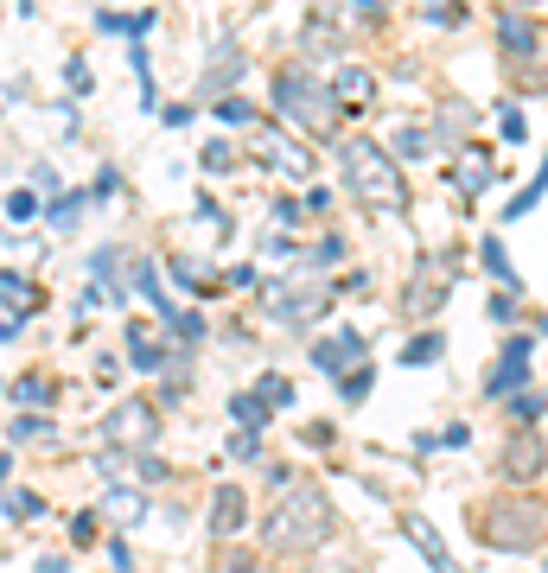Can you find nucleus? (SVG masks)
I'll return each mask as SVG.
<instances>
[{"label": "nucleus", "mask_w": 548, "mask_h": 573, "mask_svg": "<svg viewBox=\"0 0 548 573\" xmlns=\"http://www.w3.org/2000/svg\"><path fill=\"white\" fill-rule=\"evenodd\" d=\"M338 166H345V185H351L357 204H370V211H383V217L408 211V172L396 166V153H389L383 141L345 134V141H338Z\"/></svg>", "instance_id": "nucleus-1"}, {"label": "nucleus", "mask_w": 548, "mask_h": 573, "mask_svg": "<svg viewBox=\"0 0 548 573\" xmlns=\"http://www.w3.org/2000/svg\"><path fill=\"white\" fill-rule=\"evenodd\" d=\"M325 535H332V497L319 484H287V497L274 503L262 523L268 554H313Z\"/></svg>", "instance_id": "nucleus-2"}, {"label": "nucleus", "mask_w": 548, "mask_h": 573, "mask_svg": "<svg viewBox=\"0 0 548 573\" xmlns=\"http://www.w3.org/2000/svg\"><path fill=\"white\" fill-rule=\"evenodd\" d=\"M274 109L294 121L300 134H313V141H332L338 121H345V109L332 102V90L319 83V71H281L274 77Z\"/></svg>", "instance_id": "nucleus-3"}, {"label": "nucleus", "mask_w": 548, "mask_h": 573, "mask_svg": "<svg viewBox=\"0 0 548 573\" xmlns=\"http://www.w3.org/2000/svg\"><path fill=\"white\" fill-rule=\"evenodd\" d=\"M478 542L504 548V554H523V548L542 542V516L523 510V503H491V510H478Z\"/></svg>", "instance_id": "nucleus-4"}, {"label": "nucleus", "mask_w": 548, "mask_h": 573, "mask_svg": "<svg viewBox=\"0 0 548 573\" xmlns=\"http://www.w3.org/2000/svg\"><path fill=\"white\" fill-rule=\"evenodd\" d=\"M102 440L109 446H122V453H141V446H153L160 440V414H153V402H115V414L102 421Z\"/></svg>", "instance_id": "nucleus-5"}, {"label": "nucleus", "mask_w": 548, "mask_h": 573, "mask_svg": "<svg viewBox=\"0 0 548 573\" xmlns=\"http://www.w3.org/2000/svg\"><path fill=\"white\" fill-rule=\"evenodd\" d=\"M325 306H332V287L313 281V287H274L268 293V319L274 325H313L325 319Z\"/></svg>", "instance_id": "nucleus-6"}, {"label": "nucleus", "mask_w": 548, "mask_h": 573, "mask_svg": "<svg viewBox=\"0 0 548 573\" xmlns=\"http://www.w3.org/2000/svg\"><path fill=\"white\" fill-rule=\"evenodd\" d=\"M255 160H268L274 172H281V179H313V153H306L300 141H287V134L281 128H274V121H268V128H262V121H255Z\"/></svg>", "instance_id": "nucleus-7"}, {"label": "nucleus", "mask_w": 548, "mask_h": 573, "mask_svg": "<svg viewBox=\"0 0 548 573\" xmlns=\"http://www.w3.org/2000/svg\"><path fill=\"white\" fill-rule=\"evenodd\" d=\"M529 363H536V332H523V338H510V344H504V357L491 363V376H485V395H510V389H523V382H529Z\"/></svg>", "instance_id": "nucleus-8"}, {"label": "nucleus", "mask_w": 548, "mask_h": 573, "mask_svg": "<svg viewBox=\"0 0 548 573\" xmlns=\"http://www.w3.org/2000/svg\"><path fill=\"white\" fill-rule=\"evenodd\" d=\"M498 45L510 51V58H529V64H536V58H542V26H536V13L504 7V13H498Z\"/></svg>", "instance_id": "nucleus-9"}, {"label": "nucleus", "mask_w": 548, "mask_h": 573, "mask_svg": "<svg viewBox=\"0 0 548 573\" xmlns=\"http://www.w3.org/2000/svg\"><path fill=\"white\" fill-rule=\"evenodd\" d=\"M364 351H370V338L357 332V325H338L332 338H319V344H313V363H319V376H338L351 357H364Z\"/></svg>", "instance_id": "nucleus-10"}, {"label": "nucleus", "mask_w": 548, "mask_h": 573, "mask_svg": "<svg viewBox=\"0 0 548 573\" xmlns=\"http://www.w3.org/2000/svg\"><path fill=\"white\" fill-rule=\"evenodd\" d=\"M325 90H332V102H338L345 115H364L370 96H376V77L364 71V64H345V71H332V83H325Z\"/></svg>", "instance_id": "nucleus-11"}, {"label": "nucleus", "mask_w": 548, "mask_h": 573, "mask_svg": "<svg viewBox=\"0 0 548 573\" xmlns=\"http://www.w3.org/2000/svg\"><path fill=\"white\" fill-rule=\"evenodd\" d=\"M243 516H249V503L236 484H217V497H211V542H236L243 535Z\"/></svg>", "instance_id": "nucleus-12"}, {"label": "nucleus", "mask_w": 548, "mask_h": 573, "mask_svg": "<svg viewBox=\"0 0 548 573\" xmlns=\"http://www.w3.org/2000/svg\"><path fill=\"white\" fill-rule=\"evenodd\" d=\"M102 516H109L115 529H141V523H147V491H141V484H109Z\"/></svg>", "instance_id": "nucleus-13"}, {"label": "nucleus", "mask_w": 548, "mask_h": 573, "mask_svg": "<svg viewBox=\"0 0 548 573\" xmlns=\"http://www.w3.org/2000/svg\"><path fill=\"white\" fill-rule=\"evenodd\" d=\"M122 268H128V255H122V249H96V255H90V274H96L90 287L102 293V300H115V306L128 300V281H122Z\"/></svg>", "instance_id": "nucleus-14"}, {"label": "nucleus", "mask_w": 548, "mask_h": 573, "mask_svg": "<svg viewBox=\"0 0 548 573\" xmlns=\"http://www.w3.org/2000/svg\"><path fill=\"white\" fill-rule=\"evenodd\" d=\"M236 83H243V51H236V45H224V58H217L211 64V71H204V83H198V96H230L236 90Z\"/></svg>", "instance_id": "nucleus-15"}, {"label": "nucleus", "mask_w": 548, "mask_h": 573, "mask_svg": "<svg viewBox=\"0 0 548 573\" xmlns=\"http://www.w3.org/2000/svg\"><path fill=\"white\" fill-rule=\"evenodd\" d=\"M153 20H160V13H153V7H141V13L102 7V13H96V32H109V39H115V32H122V39H147V32H153Z\"/></svg>", "instance_id": "nucleus-16"}, {"label": "nucleus", "mask_w": 548, "mask_h": 573, "mask_svg": "<svg viewBox=\"0 0 548 573\" xmlns=\"http://www.w3.org/2000/svg\"><path fill=\"white\" fill-rule=\"evenodd\" d=\"M122 338H128V357H134V370H141V376H153V370L166 363L160 338H153V325H141V319H134V325H122Z\"/></svg>", "instance_id": "nucleus-17"}, {"label": "nucleus", "mask_w": 548, "mask_h": 573, "mask_svg": "<svg viewBox=\"0 0 548 573\" xmlns=\"http://www.w3.org/2000/svg\"><path fill=\"white\" fill-rule=\"evenodd\" d=\"M542 472V440H536V427H523V440H510V453H504V478H536Z\"/></svg>", "instance_id": "nucleus-18"}, {"label": "nucleus", "mask_w": 548, "mask_h": 573, "mask_svg": "<svg viewBox=\"0 0 548 573\" xmlns=\"http://www.w3.org/2000/svg\"><path fill=\"white\" fill-rule=\"evenodd\" d=\"M408 542H415L427 561H434V573H459V567H453V554H447V542H440V529L427 523V516H408Z\"/></svg>", "instance_id": "nucleus-19"}, {"label": "nucleus", "mask_w": 548, "mask_h": 573, "mask_svg": "<svg viewBox=\"0 0 548 573\" xmlns=\"http://www.w3.org/2000/svg\"><path fill=\"white\" fill-rule=\"evenodd\" d=\"M173 281H179L185 293H198V300L224 287V281H217V268H211V262H198V255H173Z\"/></svg>", "instance_id": "nucleus-20"}, {"label": "nucleus", "mask_w": 548, "mask_h": 573, "mask_svg": "<svg viewBox=\"0 0 548 573\" xmlns=\"http://www.w3.org/2000/svg\"><path fill=\"white\" fill-rule=\"evenodd\" d=\"M0 306L13 312V319H26V312H39V287L26 281V274H13V268H0Z\"/></svg>", "instance_id": "nucleus-21"}, {"label": "nucleus", "mask_w": 548, "mask_h": 573, "mask_svg": "<svg viewBox=\"0 0 548 573\" xmlns=\"http://www.w3.org/2000/svg\"><path fill=\"white\" fill-rule=\"evenodd\" d=\"M485 185H498V166H491L485 147H466V153H459V191H472V198H478Z\"/></svg>", "instance_id": "nucleus-22"}, {"label": "nucleus", "mask_w": 548, "mask_h": 573, "mask_svg": "<svg viewBox=\"0 0 548 573\" xmlns=\"http://www.w3.org/2000/svg\"><path fill=\"white\" fill-rule=\"evenodd\" d=\"M478 262H485V268H491V281H504L510 293L523 287V274L510 268V255H504V242H498V236H478Z\"/></svg>", "instance_id": "nucleus-23"}, {"label": "nucleus", "mask_w": 548, "mask_h": 573, "mask_svg": "<svg viewBox=\"0 0 548 573\" xmlns=\"http://www.w3.org/2000/svg\"><path fill=\"white\" fill-rule=\"evenodd\" d=\"M83 211H90V191H71V198H51V204H45V223L71 236L77 223H83Z\"/></svg>", "instance_id": "nucleus-24"}, {"label": "nucleus", "mask_w": 548, "mask_h": 573, "mask_svg": "<svg viewBox=\"0 0 548 573\" xmlns=\"http://www.w3.org/2000/svg\"><path fill=\"white\" fill-rule=\"evenodd\" d=\"M0 510H7V523H32V516H45V497L20 491V484H0Z\"/></svg>", "instance_id": "nucleus-25"}, {"label": "nucleus", "mask_w": 548, "mask_h": 573, "mask_svg": "<svg viewBox=\"0 0 548 573\" xmlns=\"http://www.w3.org/2000/svg\"><path fill=\"white\" fill-rule=\"evenodd\" d=\"M370 389H376V370H370V363H345V370H338V395H345V402H364Z\"/></svg>", "instance_id": "nucleus-26"}, {"label": "nucleus", "mask_w": 548, "mask_h": 573, "mask_svg": "<svg viewBox=\"0 0 548 573\" xmlns=\"http://www.w3.org/2000/svg\"><path fill=\"white\" fill-rule=\"evenodd\" d=\"M396 153H402V160H427V153H434V128L402 121V128H396Z\"/></svg>", "instance_id": "nucleus-27"}, {"label": "nucleus", "mask_w": 548, "mask_h": 573, "mask_svg": "<svg viewBox=\"0 0 548 573\" xmlns=\"http://www.w3.org/2000/svg\"><path fill=\"white\" fill-rule=\"evenodd\" d=\"M211 573H262V561H255L249 548H230V542H217V554H211Z\"/></svg>", "instance_id": "nucleus-28"}, {"label": "nucleus", "mask_w": 548, "mask_h": 573, "mask_svg": "<svg viewBox=\"0 0 548 573\" xmlns=\"http://www.w3.org/2000/svg\"><path fill=\"white\" fill-rule=\"evenodd\" d=\"M230 414H236V421H243L249 433H262V427H268V414H274V408L262 402V395H230Z\"/></svg>", "instance_id": "nucleus-29"}, {"label": "nucleus", "mask_w": 548, "mask_h": 573, "mask_svg": "<svg viewBox=\"0 0 548 573\" xmlns=\"http://www.w3.org/2000/svg\"><path fill=\"white\" fill-rule=\"evenodd\" d=\"M51 395H58V382H51V376H20V382H13V402H26V408H45Z\"/></svg>", "instance_id": "nucleus-30"}, {"label": "nucleus", "mask_w": 548, "mask_h": 573, "mask_svg": "<svg viewBox=\"0 0 548 573\" xmlns=\"http://www.w3.org/2000/svg\"><path fill=\"white\" fill-rule=\"evenodd\" d=\"M13 440H58V427H51V414H13Z\"/></svg>", "instance_id": "nucleus-31"}, {"label": "nucleus", "mask_w": 548, "mask_h": 573, "mask_svg": "<svg viewBox=\"0 0 548 573\" xmlns=\"http://www.w3.org/2000/svg\"><path fill=\"white\" fill-rule=\"evenodd\" d=\"M217 121H230V128H255V102H243V96H217Z\"/></svg>", "instance_id": "nucleus-32"}, {"label": "nucleus", "mask_w": 548, "mask_h": 573, "mask_svg": "<svg viewBox=\"0 0 548 573\" xmlns=\"http://www.w3.org/2000/svg\"><path fill=\"white\" fill-rule=\"evenodd\" d=\"M440 293H447V274H434V281H415V287H408V312H434Z\"/></svg>", "instance_id": "nucleus-33"}, {"label": "nucleus", "mask_w": 548, "mask_h": 573, "mask_svg": "<svg viewBox=\"0 0 548 573\" xmlns=\"http://www.w3.org/2000/svg\"><path fill=\"white\" fill-rule=\"evenodd\" d=\"M510 414H517V427H542V395L536 389H510Z\"/></svg>", "instance_id": "nucleus-34"}, {"label": "nucleus", "mask_w": 548, "mask_h": 573, "mask_svg": "<svg viewBox=\"0 0 548 573\" xmlns=\"http://www.w3.org/2000/svg\"><path fill=\"white\" fill-rule=\"evenodd\" d=\"M440 351H447V338H440V332H421V338L402 344V363H434Z\"/></svg>", "instance_id": "nucleus-35"}, {"label": "nucleus", "mask_w": 548, "mask_h": 573, "mask_svg": "<svg viewBox=\"0 0 548 573\" xmlns=\"http://www.w3.org/2000/svg\"><path fill=\"white\" fill-rule=\"evenodd\" d=\"M255 395H262L268 408H294V382H287V376H262V382H255Z\"/></svg>", "instance_id": "nucleus-36"}, {"label": "nucleus", "mask_w": 548, "mask_h": 573, "mask_svg": "<svg viewBox=\"0 0 548 573\" xmlns=\"http://www.w3.org/2000/svg\"><path fill=\"white\" fill-rule=\"evenodd\" d=\"M198 166H204V172H230V166H236V147H230V141H204Z\"/></svg>", "instance_id": "nucleus-37"}, {"label": "nucleus", "mask_w": 548, "mask_h": 573, "mask_svg": "<svg viewBox=\"0 0 548 573\" xmlns=\"http://www.w3.org/2000/svg\"><path fill=\"white\" fill-rule=\"evenodd\" d=\"M498 128H504V141H529V121L517 102H498Z\"/></svg>", "instance_id": "nucleus-38"}, {"label": "nucleus", "mask_w": 548, "mask_h": 573, "mask_svg": "<svg viewBox=\"0 0 548 573\" xmlns=\"http://www.w3.org/2000/svg\"><path fill=\"white\" fill-rule=\"evenodd\" d=\"M536 204H542V179H529V185L517 191V198H510V223H523L529 211H536Z\"/></svg>", "instance_id": "nucleus-39"}, {"label": "nucleus", "mask_w": 548, "mask_h": 573, "mask_svg": "<svg viewBox=\"0 0 548 573\" xmlns=\"http://www.w3.org/2000/svg\"><path fill=\"white\" fill-rule=\"evenodd\" d=\"M7 217H13V223L39 217V198H32V191H7Z\"/></svg>", "instance_id": "nucleus-40"}, {"label": "nucleus", "mask_w": 548, "mask_h": 573, "mask_svg": "<svg viewBox=\"0 0 548 573\" xmlns=\"http://www.w3.org/2000/svg\"><path fill=\"white\" fill-rule=\"evenodd\" d=\"M71 542H77V548H90V542H96V510L71 516Z\"/></svg>", "instance_id": "nucleus-41"}, {"label": "nucleus", "mask_w": 548, "mask_h": 573, "mask_svg": "<svg viewBox=\"0 0 548 573\" xmlns=\"http://www.w3.org/2000/svg\"><path fill=\"white\" fill-rule=\"evenodd\" d=\"M491 319H498V325H510V319H517V293H498V300H491Z\"/></svg>", "instance_id": "nucleus-42"}, {"label": "nucleus", "mask_w": 548, "mask_h": 573, "mask_svg": "<svg viewBox=\"0 0 548 573\" xmlns=\"http://www.w3.org/2000/svg\"><path fill=\"white\" fill-rule=\"evenodd\" d=\"M109 561H115V573H134V554L122 542V529H115V542H109Z\"/></svg>", "instance_id": "nucleus-43"}, {"label": "nucleus", "mask_w": 548, "mask_h": 573, "mask_svg": "<svg viewBox=\"0 0 548 573\" xmlns=\"http://www.w3.org/2000/svg\"><path fill=\"white\" fill-rule=\"evenodd\" d=\"M274 223H281V230H294V223H300V204H294V198H274Z\"/></svg>", "instance_id": "nucleus-44"}, {"label": "nucleus", "mask_w": 548, "mask_h": 573, "mask_svg": "<svg viewBox=\"0 0 548 573\" xmlns=\"http://www.w3.org/2000/svg\"><path fill=\"white\" fill-rule=\"evenodd\" d=\"M255 446H262V433H249V427H243V433L230 440V453H236V459H255Z\"/></svg>", "instance_id": "nucleus-45"}, {"label": "nucleus", "mask_w": 548, "mask_h": 573, "mask_svg": "<svg viewBox=\"0 0 548 573\" xmlns=\"http://www.w3.org/2000/svg\"><path fill=\"white\" fill-rule=\"evenodd\" d=\"M90 83H96V77H90V64L71 58V90H77V96H90Z\"/></svg>", "instance_id": "nucleus-46"}, {"label": "nucleus", "mask_w": 548, "mask_h": 573, "mask_svg": "<svg viewBox=\"0 0 548 573\" xmlns=\"http://www.w3.org/2000/svg\"><path fill=\"white\" fill-rule=\"evenodd\" d=\"M160 121H166V128H185V121H192V102H166Z\"/></svg>", "instance_id": "nucleus-47"}, {"label": "nucleus", "mask_w": 548, "mask_h": 573, "mask_svg": "<svg viewBox=\"0 0 548 573\" xmlns=\"http://www.w3.org/2000/svg\"><path fill=\"white\" fill-rule=\"evenodd\" d=\"M262 478L274 484V491H287V484H294V472H287V465H281V459H274V465H262Z\"/></svg>", "instance_id": "nucleus-48"}, {"label": "nucleus", "mask_w": 548, "mask_h": 573, "mask_svg": "<svg viewBox=\"0 0 548 573\" xmlns=\"http://www.w3.org/2000/svg\"><path fill=\"white\" fill-rule=\"evenodd\" d=\"M306 211L325 217V211H332V191H325V185H319V191H306Z\"/></svg>", "instance_id": "nucleus-49"}, {"label": "nucleus", "mask_w": 548, "mask_h": 573, "mask_svg": "<svg viewBox=\"0 0 548 573\" xmlns=\"http://www.w3.org/2000/svg\"><path fill=\"white\" fill-rule=\"evenodd\" d=\"M313 573H364V567H357V561H351V554H338V561H319Z\"/></svg>", "instance_id": "nucleus-50"}, {"label": "nucleus", "mask_w": 548, "mask_h": 573, "mask_svg": "<svg viewBox=\"0 0 548 573\" xmlns=\"http://www.w3.org/2000/svg\"><path fill=\"white\" fill-rule=\"evenodd\" d=\"M39 573H71V561L64 554H39Z\"/></svg>", "instance_id": "nucleus-51"}, {"label": "nucleus", "mask_w": 548, "mask_h": 573, "mask_svg": "<svg viewBox=\"0 0 548 573\" xmlns=\"http://www.w3.org/2000/svg\"><path fill=\"white\" fill-rule=\"evenodd\" d=\"M20 332H26L20 319H0V344H7V338H20Z\"/></svg>", "instance_id": "nucleus-52"}, {"label": "nucleus", "mask_w": 548, "mask_h": 573, "mask_svg": "<svg viewBox=\"0 0 548 573\" xmlns=\"http://www.w3.org/2000/svg\"><path fill=\"white\" fill-rule=\"evenodd\" d=\"M504 7H529V13H536V7H542V0H504Z\"/></svg>", "instance_id": "nucleus-53"}, {"label": "nucleus", "mask_w": 548, "mask_h": 573, "mask_svg": "<svg viewBox=\"0 0 548 573\" xmlns=\"http://www.w3.org/2000/svg\"><path fill=\"white\" fill-rule=\"evenodd\" d=\"M7 478H13V465H7V459H0V484H7Z\"/></svg>", "instance_id": "nucleus-54"}]
</instances>
